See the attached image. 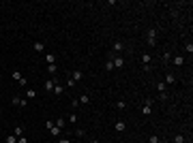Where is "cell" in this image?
I'll return each mask as SVG.
<instances>
[{
    "mask_svg": "<svg viewBox=\"0 0 193 143\" xmlns=\"http://www.w3.org/2000/svg\"><path fill=\"white\" fill-rule=\"evenodd\" d=\"M58 143H71V141H69L67 137H60V139H58Z\"/></svg>",
    "mask_w": 193,
    "mask_h": 143,
    "instance_id": "obj_35",
    "label": "cell"
},
{
    "mask_svg": "<svg viewBox=\"0 0 193 143\" xmlns=\"http://www.w3.org/2000/svg\"><path fill=\"white\" fill-rule=\"evenodd\" d=\"M11 79H13V81H17L21 88H28V79L24 77V75L19 73V70H13V73H11Z\"/></svg>",
    "mask_w": 193,
    "mask_h": 143,
    "instance_id": "obj_2",
    "label": "cell"
},
{
    "mask_svg": "<svg viewBox=\"0 0 193 143\" xmlns=\"http://www.w3.org/2000/svg\"><path fill=\"white\" fill-rule=\"evenodd\" d=\"M34 51H45V45H43V41H34Z\"/></svg>",
    "mask_w": 193,
    "mask_h": 143,
    "instance_id": "obj_21",
    "label": "cell"
},
{
    "mask_svg": "<svg viewBox=\"0 0 193 143\" xmlns=\"http://www.w3.org/2000/svg\"><path fill=\"white\" fill-rule=\"evenodd\" d=\"M77 107H80V101L73 98V101H71V109H77Z\"/></svg>",
    "mask_w": 193,
    "mask_h": 143,
    "instance_id": "obj_32",
    "label": "cell"
},
{
    "mask_svg": "<svg viewBox=\"0 0 193 143\" xmlns=\"http://www.w3.org/2000/svg\"><path fill=\"white\" fill-rule=\"evenodd\" d=\"M67 122H69V124H75V122H77V113H71Z\"/></svg>",
    "mask_w": 193,
    "mask_h": 143,
    "instance_id": "obj_28",
    "label": "cell"
},
{
    "mask_svg": "<svg viewBox=\"0 0 193 143\" xmlns=\"http://www.w3.org/2000/svg\"><path fill=\"white\" fill-rule=\"evenodd\" d=\"M0 115H2V109H0Z\"/></svg>",
    "mask_w": 193,
    "mask_h": 143,
    "instance_id": "obj_37",
    "label": "cell"
},
{
    "mask_svg": "<svg viewBox=\"0 0 193 143\" xmlns=\"http://www.w3.org/2000/svg\"><path fill=\"white\" fill-rule=\"evenodd\" d=\"M54 85H56V79H54V77L43 81V88H45V92H52V90H54Z\"/></svg>",
    "mask_w": 193,
    "mask_h": 143,
    "instance_id": "obj_8",
    "label": "cell"
},
{
    "mask_svg": "<svg viewBox=\"0 0 193 143\" xmlns=\"http://www.w3.org/2000/svg\"><path fill=\"white\" fill-rule=\"evenodd\" d=\"M114 130H116V132H125V130H127V124H125L123 120H118V122L114 124Z\"/></svg>",
    "mask_w": 193,
    "mask_h": 143,
    "instance_id": "obj_11",
    "label": "cell"
},
{
    "mask_svg": "<svg viewBox=\"0 0 193 143\" xmlns=\"http://www.w3.org/2000/svg\"><path fill=\"white\" fill-rule=\"evenodd\" d=\"M176 81H178V77H176V75H172V73H170V75H165V81H163V83H165V85H167V83H170V85H174V83H176Z\"/></svg>",
    "mask_w": 193,
    "mask_h": 143,
    "instance_id": "obj_12",
    "label": "cell"
},
{
    "mask_svg": "<svg viewBox=\"0 0 193 143\" xmlns=\"http://www.w3.org/2000/svg\"><path fill=\"white\" fill-rule=\"evenodd\" d=\"M139 60H142V64H150V62H152V56H150V54H142Z\"/></svg>",
    "mask_w": 193,
    "mask_h": 143,
    "instance_id": "obj_17",
    "label": "cell"
},
{
    "mask_svg": "<svg viewBox=\"0 0 193 143\" xmlns=\"http://www.w3.org/2000/svg\"><path fill=\"white\" fill-rule=\"evenodd\" d=\"M116 109L125 111V109H127V103H125V101H118V103H116Z\"/></svg>",
    "mask_w": 193,
    "mask_h": 143,
    "instance_id": "obj_27",
    "label": "cell"
},
{
    "mask_svg": "<svg viewBox=\"0 0 193 143\" xmlns=\"http://www.w3.org/2000/svg\"><path fill=\"white\" fill-rule=\"evenodd\" d=\"M185 141H187L185 135H176V137H174V143H185Z\"/></svg>",
    "mask_w": 193,
    "mask_h": 143,
    "instance_id": "obj_26",
    "label": "cell"
},
{
    "mask_svg": "<svg viewBox=\"0 0 193 143\" xmlns=\"http://www.w3.org/2000/svg\"><path fill=\"white\" fill-rule=\"evenodd\" d=\"M161 60H163V62L167 64V62H170V60H172V54H170V51H163V56H161Z\"/></svg>",
    "mask_w": 193,
    "mask_h": 143,
    "instance_id": "obj_22",
    "label": "cell"
},
{
    "mask_svg": "<svg viewBox=\"0 0 193 143\" xmlns=\"http://www.w3.org/2000/svg\"><path fill=\"white\" fill-rule=\"evenodd\" d=\"M112 62H114V68H123V66H125V58H123V56H114Z\"/></svg>",
    "mask_w": 193,
    "mask_h": 143,
    "instance_id": "obj_7",
    "label": "cell"
},
{
    "mask_svg": "<svg viewBox=\"0 0 193 143\" xmlns=\"http://www.w3.org/2000/svg\"><path fill=\"white\" fill-rule=\"evenodd\" d=\"M75 85H77V83H75V81H73V79H71V77H69V79H67V88H75Z\"/></svg>",
    "mask_w": 193,
    "mask_h": 143,
    "instance_id": "obj_31",
    "label": "cell"
},
{
    "mask_svg": "<svg viewBox=\"0 0 193 143\" xmlns=\"http://www.w3.org/2000/svg\"><path fill=\"white\" fill-rule=\"evenodd\" d=\"M172 64H174L176 68H180V66H185V58H182V56H174V58H172Z\"/></svg>",
    "mask_w": 193,
    "mask_h": 143,
    "instance_id": "obj_10",
    "label": "cell"
},
{
    "mask_svg": "<svg viewBox=\"0 0 193 143\" xmlns=\"http://www.w3.org/2000/svg\"><path fill=\"white\" fill-rule=\"evenodd\" d=\"M155 88H157V92H159V98H161V101H167V85H165L163 81H159Z\"/></svg>",
    "mask_w": 193,
    "mask_h": 143,
    "instance_id": "obj_4",
    "label": "cell"
},
{
    "mask_svg": "<svg viewBox=\"0 0 193 143\" xmlns=\"http://www.w3.org/2000/svg\"><path fill=\"white\" fill-rule=\"evenodd\" d=\"M15 107H19V109H26L28 107V101L26 98H21V96H13V101H11Z\"/></svg>",
    "mask_w": 193,
    "mask_h": 143,
    "instance_id": "obj_6",
    "label": "cell"
},
{
    "mask_svg": "<svg viewBox=\"0 0 193 143\" xmlns=\"http://www.w3.org/2000/svg\"><path fill=\"white\" fill-rule=\"evenodd\" d=\"M90 143H101V141H97V139H90Z\"/></svg>",
    "mask_w": 193,
    "mask_h": 143,
    "instance_id": "obj_36",
    "label": "cell"
},
{
    "mask_svg": "<svg viewBox=\"0 0 193 143\" xmlns=\"http://www.w3.org/2000/svg\"><path fill=\"white\" fill-rule=\"evenodd\" d=\"M185 51H187L189 56L193 54V43H191V41H189V43H185Z\"/></svg>",
    "mask_w": 193,
    "mask_h": 143,
    "instance_id": "obj_23",
    "label": "cell"
},
{
    "mask_svg": "<svg viewBox=\"0 0 193 143\" xmlns=\"http://www.w3.org/2000/svg\"><path fill=\"white\" fill-rule=\"evenodd\" d=\"M170 15L172 17H178V9H170Z\"/></svg>",
    "mask_w": 193,
    "mask_h": 143,
    "instance_id": "obj_34",
    "label": "cell"
},
{
    "mask_svg": "<svg viewBox=\"0 0 193 143\" xmlns=\"http://www.w3.org/2000/svg\"><path fill=\"white\" fill-rule=\"evenodd\" d=\"M157 36H159L157 28H148L146 30V43H148V47H155L157 45Z\"/></svg>",
    "mask_w": 193,
    "mask_h": 143,
    "instance_id": "obj_1",
    "label": "cell"
},
{
    "mask_svg": "<svg viewBox=\"0 0 193 143\" xmlns=\"http://www.w3.org/2000/svg\"><path fill=\"white\" fill-rule=\"evenodd\" d=\"M112 58H114V54H110V56H107V62H105V70H107V73H112V70H114V62H112Z\"/></svg>",
    "mask_w": 193,
    "mask_h": 143,
    "instance_id": "obj_14",
    "label": "cell"
},
{
    "mask_svg": "<svg viewBox=\"0 0 193 143\" xmlns=\"http://www.w3.org/2000/svg\"><path fill=\"white\" fill-rule=\"evenodd\" d=\"M54 124H56L60 130H64V126H67V117H58V120H56Z\"/></svg>",
    "mask_w": 193,
    "mask_h": 143,
    "instance_id": "obj_18",
    "label": "cell"
},
{
    "mask_svg": "<svg viewBox=\"0 0 193 143\" xmlns=\"http://www.w3.org/2000/svg\"><path fill=\"white\" fill-rule=\"evenodd\" d=\"M17 143H28V139H26V137L21 135V137H17Z\"/></svg>",
    "mask_w": 193,
    "mask_h": 143,
    "instance_id": "obj_33",
    "label": "cell"
},
{
    "mask_svg": "<svg viewBox=\"0 0 193 143\" xmlns=\"http://www.w3.org/2000/svg\"><path fill=\"white\" fill-rule=\"evenodd\" d=\"M5 143H17V137H15V135H9V137L5 139Z\"/></svg>",
    "mask_w": 193,
    "mask_h": 143,
    "instance_id": "obj_29",
    "label": "cell"
},
{
    "mask_svg": "<svg viewBox=\"0 0 193 143\" xmlns=\"http://www.w3.org/2000/svg\"><path fill=\"white\" fill-rule=\"evenodd\" d=\"M24 92H26V101H32V98H37V92H34V90L26 88V90H24Z\"/></svg>",
    "mask_w": 193,
    "mask_h": 143,
    "instance_id": "obj_16",
    "label": "cell"
},
{
    "mask_svg": "<svg viewBox=\"0 0 193 143\" xmlns=\"http://www.w3.org/2000/svg\"><path fill=\"white\" fill-rule=\"evenodd\" d=\"M123 49H125V43H123V41H116V43H114V51H112V54L116 56V51H123Z\"/></svg>",
    "mask_w": 193,
    "mask_h": 143,
    "instance_id": "obj_15",
    "label": "cell"
},
{
    "mask_svg": "<svg viewBox=\"0 0 193 143\" xmlns=\"http://www.w3.org/2000/svg\"><path fill=\"white\" fill-rule=\"evenodd\" d=\"M13 135H15V137H21V135H24V126H15Z\"/></svg>",
    "mask_w": 193,
    "mask_h": 143,
    "instance_id": "obj_25",
    "label": "cell"
},
{
    "mask_svg": "<svg viewBox=\"0 0 193 143\" xmlns=\"http://www.w3.org/2000/svg\"><path fill=\"white\" fill-rule=\"evenodd\" d=\"M152 113V98H146V101H144V105H142V115H150Z\"/></svg>",
    "mask_w": 193,
    "mask_h": 143,
    "instance_id": "obj_5",
    "label": "cell"
},
{
    "mask_svg": "<svg viewBox=\"0 0 193 143\" xmlns=\"http://www.w3.org/2000/svg\"><path fill=\"white\" fill-rule=\"evenodd\" d=\"M45 70H47V75H52V77H54V75L58 73V66H56V64H50V66H47Z\"/></svg>",
    "mask_w": 193,
    "mask_h": 143,
    "instance_id": "obj_19",
    "label": "cell"
},
{
    "mask_svg": "<svg viewBox=\"0 0 193 143\" xmlns=\"http://www.w3.org/2000/svg\"><path fill=\"white\" fill-rule=\"evenodd\" d=\"M45 128L50 130V135H52V137H60V135H62V130H60V128H58L52 120H47V122H45Z\"/></svg>",
    "mask_w": 193,
    "mask_h": 143,
    "instance_id": "obj_3",
    "label": "cell"
},
{
    "mask_svg": "<svg viewBox=\"0 0 193 143\" xmlns=\"http://www.w3.org/2000/svg\"><path fill=\"white\" fill-rule=\"evenodd\" d=\"M54 94H56V96H62V94H64V85H60L58 81H56V85H54V90H52Z\"/></svg>",
    "mask_w": 193,
    "mask_h": 143,
    "instance_id": "obj_13",
    "label": "cell"
},
{
    "mask_svg": "<svg viewBox=\"0 0 193 143\" xmlns=\"http://www.w3.org/2000/svg\"><path fill=\"white\" fill-rule=\"evenodd\" d=\"M148 143H161V137H157V135H150Z\"/></svg>",
    "mask_w": 193,
    "mask_h": 143,
    "instance_id": "obj_30",
    "label": "cell"
},
{
    "mask_svg": "<svg viewBox=\"0 0 193 143\" xmlns=\"http://www.w3.org/2000/svg\"><path fill=\"white\" fill-rule=\"evenodd\" d=\"M77 101H80V103H84V105H88V103H90V96H88V94H82Z\"/></svg>",
    "mask_w": 193,
    "mask_h": 143,
    "instance_id": "obj_24",
    "label": "cell"
},
{
    "mask_svg": "<svg viewBox=\"0 0 193 143\" xmlns=\"http://www.w3.org/2000/svg\"><path fill=\"white\" fill-rule=\"evenodd\" d=\"M82 77H84V73H82V70H80V68H75V70H73V73H71V79H73L75 83H77V81H82Z\"/></svg>",
    "mask_w": 193,
    "mask_h": 143,
    "instance_id": "obj_9",
    "label": "cell"
},
{
    "mask_svg": "<svg viewBox=\"0 0 193 143\" xmlns=\"http://www.w3.org/2000/svg\"><path fill=\"white\" fill-rule=\"evenodd\" d=\"M45 62H47V66H50V64H56V56H54V54H45Z\"/></svg>",
    "mask_w": 193,
    "mask_h": 143,
    "instance_id": "obj_20",
    "label": "cell"
}]
</instances>
